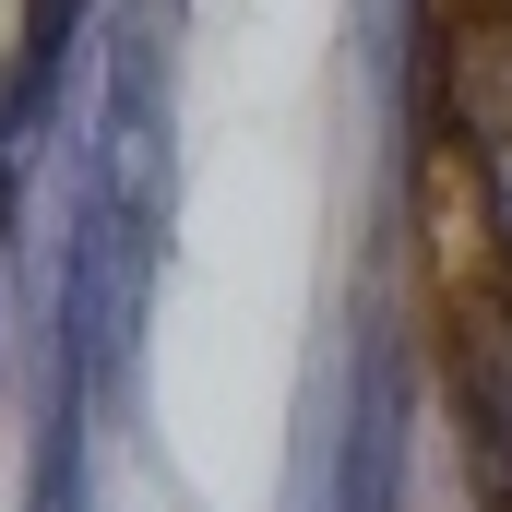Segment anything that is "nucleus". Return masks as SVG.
<instances>
[{"mask_svg":"<svg viewBox=\"0 0 512 512\" xmlns=\"http://www.w3.org/2000/svg\"><path fill=\"white\" fill-rule=\"evenodd\" d=\"M48 84H60V72H36V60L0 72V251H12V227H24V191H36V120H48Z\"/></svg>","mask_w":512,"mask_h":512,"instance_id":"obj_3","label":"nucleus"},{"mask_svg":"<svg viewBox=\"0 0 512 512\" xmlns=\"http://www.w3.org/2000/svg\"><path fill=\"white\" fill-rule=\"evenodd\" d=\"M36 512H84V358L60 346V393L36 429Z\"/></svg>","mask_w":512,"mask_h":512,"instance_id":"obj_4","label":"nucleus"},{"mask_svg":"<svg viewBox=\"0 0 512 512\" xmlns=\"http://www.w3.org/2000/svg\"><path fill=\"white\" fill-rule=\"evenodd\" d=\"M441 120H453V143H465L477 203H489L501 262H512V12L453 24V48H441Z\"/></svg>","mask_w":512,"mask_h":512,"instance_id":"obj_1","label":"nucleus"},{"mask_svg":"<svg viewBox=\"0 0 512 512\" xmlns=\"http://www.w3.org/2000/svg\"><path fill=\"white\" fill-rule=\"evenodd\" d=\"M84 12H96V0H24V48H12V60L60 72V60H72V36H84Z\"/></svg>","mask_w":512,"mask_h":512,"instance_id":"obj_5","label":"nucleus"},{"mask_svg":"<svg viewBox=\"0 0 512 512\" xmlns=\"http://www.w3.org/2000/svg\"><path fill=\"white\" fill-rule=\"evenodd\" d=\"M453 405H465L477 489H489V501H512V286L465 322V346H453Z\"/></svg>","mask_w":512,"mask_h":512,"instance_id":"obj_2","label":"nucleus"}]
</instances>
